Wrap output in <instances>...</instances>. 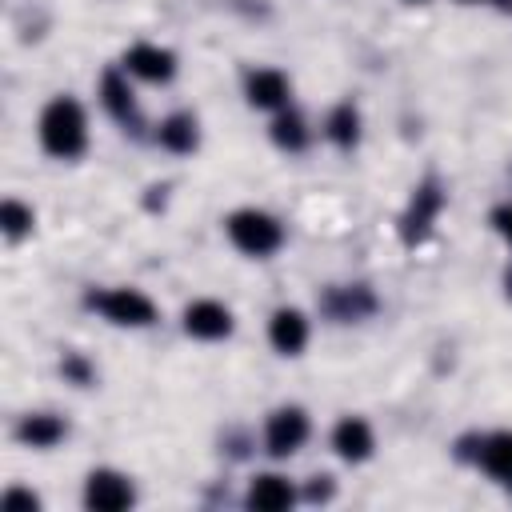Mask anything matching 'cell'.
Returning a JSON list of instances; mask_svg holds the SVG:
<instances>
[{
	"label": "cell",
	"mask_w": 512,
	"mask_h": 512,
	"mask_svg": "<svg viewBox=\"0 0 512 512\" xmlns=\"http://www.w3.org/2000/svg\"><path fill=\"white\" fill-rule=\"evenodd\" d=\"M84 140H88V132H84V112H80V104L68 100V96H56V100L44 108V116H40V144H44L52 156L72 160V156L84 152Z\"/></svg>",
	"instance_id": "cell-1"
},
{
	"label": "cell",
	"mask_w": 512,
	"mask_h": 512,
	"mask_svg": "<svg viewBox=\"0 0 512 512\" xmlns=\"http://www.w3.org/2000/svg\"><path fill=\"white\" fill-rule=\"evenodd\" d=\"M228 236H232V244H236L240 252H248V256H268V252L280 248V240H284L280 224H276L268 212H256V208L236 212V216L228 220Z\"/></svg>",
	"instance_id": "cell-2"
},
{
	"label": "cell",
	"mask_w": 512,
	"mask_h": 512,
	"mask_svg": "<svg viewBox=\"0 0 512 512\" xmlns=\"http://www.w3.org/2000/svg\"><path fill=\"white\" fill-rule=\"evenodd\" d=\"M92 308H100V312H104L112 324H132V328L152 324V316H156L152 300H148L144 292H136V288H112V292H96V296H92Z\"/></svg>",
	"instance_id": "cell-3"
},
{
	"label": "cell",
	"mask_w": 512,
	"mask_h": 512,
	"mask_svg": "<svg viewBox=\"0 0 512 512\" xmlns=\"http://www.w3.org/2000/svg\"><path fill=\"white\" fill-rule=\"evenodd\" d=\"M304 436H308V416L300 408H280V412L268 416V432H264L268 452L288 456V452H296L304 444Z\"/></svg>",
	"instance_id": "cell-4"
},
{
	"label": "cell",
	"mask_w": 512,
	"mask_h": 512,
	"mask_svg": "<svg viewBox=\"0 0 512 512\" xmlns=\"http://www.w3.org/2000/svg\"><path fill=\"white\" fill-rule=\"evenodd\" d=\"M84 500H88V508H96V512H120V508H128V504H132V488H128V480H124V476H116V472L100 468V472H92V476H88Z\"/></svg>",
	"instance_id": "cell-5"
},
{
	"label": "cell",
	"mask_w": 512,
	"mask_h": 512,
	"mask_svg": "<svg viewBox=\"0 0 512 512\" xmlns=\"http://www.w3.org/2000/svg\"><path fill=\"white\" fill-rule=\"evenodd\" d=\"M440 204H444V196H440L436 184H424V188L412 196V204H408V212H404V220H400V236H404V244L424 240V232L432 228Z\"/></svg>",
	"instance_id": "cell-6"
},
{
	"label": "cell",
	"mask_w": 512,
	"mask_h": 512,
	"mask_svg": "<svg viewBox=\"0 0 512 512\" xmlns=\"http://www.w3.org/2000/svg\"><path fill=\"white\" fill-rule=\"evenodd\" d=\"M124 64H128L132 76L152 80V84H160V80H168V76L176 72V56H172L168 48H156V44H136V48H128Z\"/></svg>",
	"instance_id": "cell-7"
},
{
	"label": "cell",
	"mask_w": 512,
	"mask_h": 512,
	"mask_svg": "<svg viewBox=\"0 0 512 512\" xmlns=\"http://www.w3.org/2000/svg\"><path fill=\"white\" fill-rule=\"evenodd\" d=\"M184 328H188L192 336H200V340H220V336L232 332V316H228V308L216 304V300H196V304L184 312Z\"/></svg>",
	"instance_id": "cell-8"
},
{
	"label": "cell",
	"mask_w": 512,
	"mask_h": 512,
	"mask_svg": "<svg viewBox=\"0 0 512 512\" xmlns=\"http://www.w3.org/2000/svg\"><path fill=\"white\" fill-rule=\"evenodd\" d=\"M268 336H272V344L280 348V352H300L304 344H308V320H304V312H296V308H280L276 316H272V328H268Z\"/></svg>",
	"instance_id": "cell-9"
},
{
	"label": "cell",
	"mask_w": 512,
	"mask_h": 512,
	"mask_svg": "<svg viewBox=\"0 0 512 512\" xmlns=\"http://www.w3.org/2000/svg\"><path fill=\"white\" fill-rule=\"evenodd\" d=\"M292 484L284 480V476H256L252 480V488H248V508H260V512H280V508H288L292 504Z\"/></svg>",
	"instance_id": "cell-10"
},
{
	"label": "cell",
	"mask_w": 512,
	"mask_h": 512,
	"mask_svg": "<svg viewBox=\"0 0 512 512\" xmlns=\"http://www.w3.org/2000/svg\"><path fill=\"white\" fill-rule=\"evenodd\" d=\"M332 444H336V452H340L344 460H364V456L372 452V428H368L360 416H348V420L336 424Z\"/></svg>",
	"instance_id": "cell-11"
},
{
	"label": "cell",
	"mask_w": 512,
	"mask_h": 512,
	"mask_svg": "<svg viewBox=\"0 0 512 512\" xmlns=\"http://www.w3.org/2000/svg\"><path fill=\"white\" fill-rule=\"evenodd\" d=\"M248 100L256 108H280L288 100V80L272 68H260V72L248 76Z\"/></svg>",
	"instance_id": "cell-12"
},
{
	"label": "cell",
	"mask_w": 512,
	"mask_h": 512,
	"mask_svg": "<svg viewBox=\"0 0 512 512\" xmlns=\"http://www.w3.org/2000/svg\"><path fill=\"white\" fill-rule=\"evenodd\" d=\"M104 108L120 120V124H136V100H132V88L124 84L120 72H104Z\"/></svg>",
	"instance_id": "cell-13"
},
{
	"label": "cell",
	"mask_w": 512,
	"mask_h": 512,
	"mask_svg": "<svg viewBox=\"0 0 512 512\" xmlns=\"http://www.w3.org/2000/svg\"><path fill=\"white\" fill-rule=\"evenodd\" d=\"M480 464H484L496 480H512V432L488 436L484 448H480Z\"/></svg>",
	"instance_id": "cell-14"
},
{
	"label": "cell",
	"mask_w": 512,
	"mask_h": 512,
	"mask_svg": "<svg viewBox=\"0 0 512 512\" xmlns=\"http://www.w3.org/2000/svg\"><path fill=\"white\" fill-rule=\"evenodd\" d=\"M16 436L24 440V444H32V448H48V444H56L60 436H64V424L56 420V416H28V420H20V428H16Z\"/></svg>",
	"instance_id": "cell-15"
},
{
	"label": "cell",
	"mask_w": 512,
	"mask_h": 512,
	"mask_svg": "<svg viewBox=\"0 0 512 512\" xmlns=\"http://www.w3.org/2000/svg\"><path fill=\"white\" fill-rule=\"evenodd\" d=\"M160 144L172 148V152H192L196 148V120L192 116H168L160 124Z\"/></svg>",
	"instance_id": "cell-16"
},
{
	"label": "cell",
	"mask_w": 512,
	"mask_h": 512,
	"mask_svg": "<svg viewBox=\"0 0 512 512\" xmlns=\"http://www.w3.org/2000/svg\"><path fill=\"white\" fill-rule=\"evenodd\" d=\"M328 136H332L340 148L356 144V136H360V116H356L352 104H340V108L328 116Z\"/></svg>",
	"instance_id": "cell-17"
},
{
	"label": "cell",
	"mask_w": 512,
	"mask_h": 512,
	"mask_svg": "<svg viewBox=\"0 0 512 512\" xmlns=\"http://www.w3.org/2000/svg\"><path fill=\"white\" fill-rule=\"evenodd\" d=\"M272 140H276L280 148H304V140H308V132H304V120H300L296 112H284V116H276V124H272Z\"/></svg>",
	"instance_id": "cell-18"
},
{
	"label": "cell",
	"mask_w": 512,
	"mask_h": 512,
	"mask_svg": "<svg viewBox=\"0 0 512 512\" xmlns=\"http://www.w3.org/2000/svg\"><path fill=\"white\" fill-rule=\"evenodd\" d=\"M28 224H32V212H28L20 200H4V232L16 240V236L28 232Z\"/></svg>",
	"instance_id": "cell-19"
},
{
	"label": "cell",
	"mask_w": 512,
	"mask_h": 512,
	"mask_svg": "<svg viewBox=\"0 0 512 512\" xmlns=\"http://www.w3.org/2000/svg\"><path fill=\"white\" fill-rule=\"evenodd\" d=\"M4 504L16 512V508H36L40 500H36V496H28V492H8V496H4Z\"/></svg>",
	"instance_id": "cell-20"
},
{
	"label": "cell",
	"mask_w": 512,
	"mask_h": 512,
	"mask_svg": "<svg viewBox=\"0 0 512 512\" xmlns=\"http://www.w3.org/2000/svg\"><path fill=\"white\" fill-rule=\"evenodd\" d=\"M492 220H496V228L504 232V240H512V208H496Z\"/></svg>",
	"instance_id": "cell-21"
},
{
	"label": "cell",
	"mask_w": 512,
	"mask_h": 512,
	"mask_svg": "<svg viewBox=\"0 0 512 512\" xmlns=\"http://www.w3.org/2000/svg\"><path fill=\"white\" fill-rule=\"evenodd\" d=\"M64 372H68V376H76L80 384L88 380V368H84V360H76V356H68V360H64Z\"/></svg>",
	"instance_id": "cell-22"
},
{
	"label": "cell",
	"mask_w": 512,
	"mask_h": 512,
	"mask_svg": "<svg viewBox=\"0 0 512 512\" xmlns=\"http://www.w3.org/2000/svg\"><path fill=\"white\" fill-rule=\"evenodd\" d=\"M496 4H500V8H512V0H496Z\"/></svg>",
	"instance_id": "cell-23"
}]
</instances>
